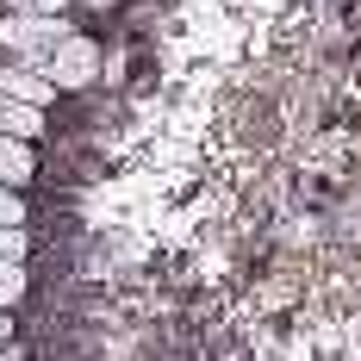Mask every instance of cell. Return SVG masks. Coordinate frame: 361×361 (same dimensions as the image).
<instances>
[{
  "label": "cell",
  "mask_w": 361,
  "mask_h": 361,
  "mask_svg": "<svg viewBox=\"0 0 361 361\" xmlns=\"http://www.w3.org/2000/svg\"><path fill=\"white\" fill-rule=\"evenodd\" d=\"M6 13H75L69 0H0Z\"/></svg>",
  "instance_id": "cell-9"
},
{
  "label": "cell",
  "mask_w": 361,
  "mask_h": 361,
  "mask_svg": "<svg viewBox=\"0 0 361 361\" xmlns=\"http://www.w3.org/2000/svg\"><path fill=\"white\" fill-rule=\"evenodd\" d=\"M69 6H75V0H69Z\"/></svg>",
  "instance_id": "cell-12"
},
{
  "label": "cell",
  "mask_w": 361,
  "mask_h": 361,
  "mask_svg": "<svg viewBox=\"0 0 361 361\" xmlns=\"http://www.w3.org/2000/svg\"><path fill=\"white\" fill-rule=\"evenodd\" d=\"M32 255V224H0V262H25Z\"/></svg>",
  "instance_id": "cell-7"
},
{
  "label": "cell",
  "mask_w": 361,
  "mask_h": 361,
  "mask_svg": "<svg viewBox=\"0 0 361 361\" xmlns=\"http://www.w3.org/2000/svg\"><path fill=\"white\" fill-rule=\"evenodd\" d=\"M0 94H6V100H25V106H44V112L63 100L56 81H50L44 69H32V63H6V56H0Z\"/></svg>",
  "instance_id": "cell-3"
},
{
  "label": "cell",
  "mask_w": 361,
  "mask_h": 361,
  "mask_svg": "<svg viewBox=\"0 0 361 361\" xmlns=\"http://www.w3.org/2000/svg\"><path fill=\"white\" fill-rule=\"evenodd\" d=\"M0 361H6V343H0Z\"/></svg>",
  "instance_id": "cell-11"
},
{
  "label": "cell",
  "mask_w": 361,
  "mask_h": 361,
  "mask_svg": "<svg viewBox=\"0 0 361 361\" xmlns=\"http://www.w3.org/2000/svg\"><path fill=\"white\" fill-rule=\"evenodd\" d=\"M37 180V144H19V137H0V187H32Z\"/></svg>",
  "instance_id": "cell-5"
},
{
  "label": "cell",
  "mask_w": 361,
  "mask_h": 361,
  "mask_svg": "<svg viewBox=\"0 0 361 361\" xmlns=\"http://www.w3.org/2000/svg\"><path fill=\"white\" fill-rule=\"evenodd\" d=\"M44 75L56 81V94H87V87H100V75H106V44H100L94 32H81V25H75V32L50 50Z\"/></svg>",
  "instance_id": "cell-2"
},
{
  "label": "cell",
  "mask_w": 361,
  "mask_h": 361,
  "mask_svg": "<svg viewBox=\"0 0 361 361\" xmlns=\"http://www.w3.org/2000/svg\"><path fill=\"white\" fill-rule=\"evenodd\" d=\"M0 224H32V200L19 187H0Z\"/></svg>",
  "instance_id": "cell-8"
},
{
  "label": "cell",
  "mask_w": 361,
  "mask_h": 361,
  "mask_svg": "<svg viewBox=\"0 0 361 361\" xmlns=\"http://www.w3.org/2000/svg\"><path fill=\"white\" fill-rule=\"evenodd\" d=\"M32 293V268L25 262H0V312H19Z\"/></svg>",
  "instance_id": "cell-6"
},
{
  "label": "cell",
  "mask_w": 361,
  "mask_h": 361,
  "mask_svg": "<svg viewBox=\"0 0 361 361\" xmlns=\"http://www.w3.org/2000/svg\"><path fill=\"white\" fill-rule=\"evenodd\" d=\"M75 6H87V13H112L118 0H75Z\"/></svg>",
  "instance_id": "cell-10"
},
{
  "label": "cell",
  "mask_w": 361,
  "mask_h": 361,
  "mask_svg": "<svg viewBox=\"0 0 361 361\" xmlns=\"http://www.w3.org/2000/svg\"><path fill=\"white\" fill-rule=\"evenodd\" d=\"M44 131H50V112L44 106H25V100H6V94H0V137L44 144Z\"/></svg>",
  "instance_id": "cell-4"
},
{
  "label": "cell",
  "mask_w": 361,
  "mask_h": 361,
  "mask_svg": "<svg viewBox=\"0 0 361 361\" xmlns=\"http://www.w3.org/2000/svg\"><path fill=\"white\" fill-rule=\"evenodd\" d=\"M69 32H75V13H0V50H6V63L44 69L50 50Z\"/></svg>",
  "instance_id": "cell-1"
}]
</instances>
